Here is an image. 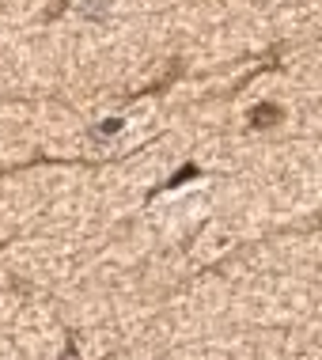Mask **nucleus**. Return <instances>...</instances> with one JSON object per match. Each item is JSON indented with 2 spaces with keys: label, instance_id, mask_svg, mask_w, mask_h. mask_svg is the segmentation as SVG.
<instances>
[{
  "label": "nucleus",
  "instance_id": "f257e3e1",
  "mask_svg": "<svg viewBox=\"0 0 322 360\" xmlns=\"http://www.w3.org/2000/svg\"><path fill=\"white\" fill-rule=\"evenodd\" d=\"M277 118H281V106H269V103L250 110V122H255V125H273Z\"/></svg>",
  "mask_w": 322,
  "mask_h": 360
},
{
  "label": "nucleus",
  "instance_id": "f03ea898",
  "mask_svg": "<svg viewBox=\"0 0 322 360\" xmlns=\"http://www.w3.org/2000/svg\"><path fill=\"white\" fill-rule=\"evenodd\" d=\"M190 174H198V167H186V171H179V174H174V179L167 182V186H182V182L190 179Z\"/></svg>",
  "mask_w": 322,
  "mask_h": 360
},
{
  "label": "nucleus",
  "instance_id": "7ed1b4c3",
  "mask_svg": "<svg viewBox=\"0 0 322 360\" xmlns=\"http://www.w3.org/2000/svg\"><path fill=\"white\" fill-rule=\"evenodd\" d=\"M61 360H80V356H76V353H72V349H68V353H65Z\"/></svg>",
  "mask_w": 322,
  "mask_h": 360
}]
</instances>
